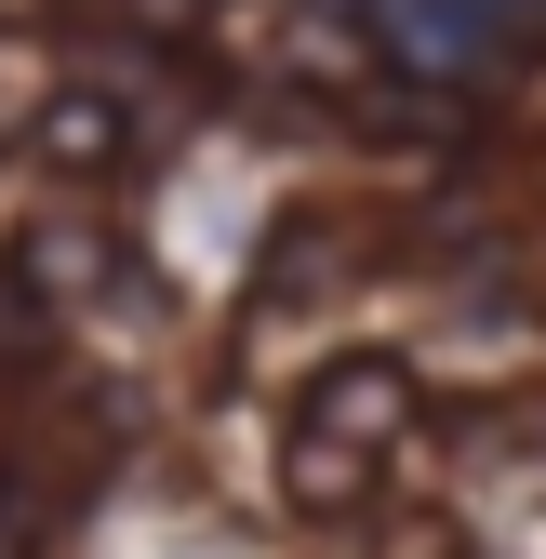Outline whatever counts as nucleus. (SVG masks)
I'll list each match as a JSON object with an SVG mask.
<instances>
[{
	"mask_svg": "<svg viewBox=\"0 0 546 559\" xmlns=\"http://www.w3.org/2000/svg\"><path fill=\"white\" fill-rule=\"evenodd\" d=\"M387 413H400V373H373V360H347V373L307 400V427H294V440H307V453H294V493H307V507H347V493H360V427L387 440Z\"/></svg>",
	"mask_w": 546,
	"mask_h": 559,
	"instance_id": "nucleus-1",
	"label": "nucleus"
},
{
	"mask_svg": "<svg viewBox=\"0 0 546 559\" xmlns=\"http://www.w3.org/2000/svg\"><path fill=\"white\" fill-rule=\"evenodd\" d=\"M40 147H54V160H81V174H107V160H133V133H120L107 94H54V107H40Z\"/></svg>",
	"mask_w": 546,
	"mask_h": 559,
	"instance_id": "nucleus-2",
	"label": "nucleus"
}]
</instances>
